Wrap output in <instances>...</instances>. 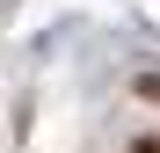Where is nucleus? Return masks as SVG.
I'll use <instances>...</instances> for the list:
<instances>
[{
	"instance_id": "1",
	"label": "nucleus",
	"mask_w": 160,
	"mask_h": 153,
	"mask_svg": "<svg viewBox=\"0 0 160 153\" xmlns=\"http://www.w3.org/2000/svg\"><path fill=\"white\" fill-rule=\"evenodd\" d=\"M138 153H160V146H153V139H146V146H138Z\"/></svg>"
}]
</instances>
